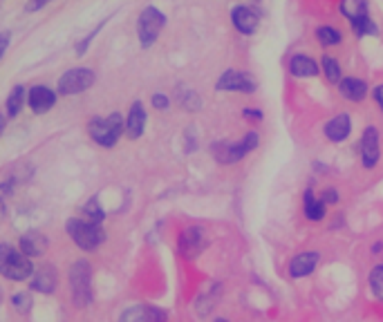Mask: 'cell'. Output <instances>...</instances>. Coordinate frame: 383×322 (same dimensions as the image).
Segmentation results:
<instances>
[{"label": "cell", "mask_w": 383, "mask_h": 322, "mask_svg": "<svg viewBox=\"0 0 383 322\" xmlns=\"http://www.w3.org/2000/svg\"><path fill=\"white\" fill-rule=\"evenodd\" d=\"M352 130H355V126H352V117L347 112H336L334 117H330L323 124V134H325V139L330 144L347 141Z\"/></svg>", "instance_id": "cell-16"}, {"label": "cell", "mask_w": 383, "mask_h": 322, "mask_svg": "<svg viewBox=\"0 0 383 322\" xmlns=\"http://www.w3.org/2000/svg\"><path fill=\"white\" fill-rule=\"evenodd\" d=\"M9 41H11V32H9V29H3V32H0V58H3Z\"/></svg>", "instance_id": "cell-38"}, {"label": "cell", "mask_w": 383, "mask_h": 322, "mask_svg": "<svg viewBox=\"0 0 383 322\" xmlns=\"http://www.w3.org/2000/svg\"><path fill=\"white\" fill-rule=\"evenodd\" d=\"M240 114H242L244 121H247V124H260V121L265 119L263 107H258V105H244Z\"/></svg>", "instance_id": "cell-31"}, {"label": "cell", "mask_w": 383, "mask_h": 322, "mask_svg": "<svg viewBox=\"0 0 383 322\" xmlns=\"http://www.w3.org/2000/svg\"><path fill=\"white\" fill-rule=\"evenodd\" d=\"M359 159L365 171H374L381 161V132L377 126H365L359 136Z\"/></svg>", "instance_id": "cell-10"}, {"label": "cell", "mask_w": 383, "mask_h": 322, "mask_svg": "<svg viewBox=\"0 0 383 322\" xmlns=\"http://www.w3.org/2000/svg\"><path fill=\"white\" fill-rule=\"evenodd\" d=\"M56 103V92L50 87V85H32L27 90V105L32 107V112L34 114H45V112H50L52 107Z\"/></svg>", "instance_id": "cell-18"}, {"label": "cell", "mask_w": 383, "mask_h": 322, "mask_svg": "<svg viewBox=\"0 0 383 322\" xmlns=\"http://www.w3.org/2000/svg\"><path fill=\"white\" fill-rule=\"evenodd\" d=\"M65 231L76 242V247L83 249V251H95L105 242V233H103L101 224L88 222V220H79V218L68 220Z\"/></svg>", "instance_id": "cell-4"}, {"label": "cell", "mask_w": 383, "mask_h": 322, "mask_svg": "<svg viewBox=\"0 0 383 322\" xmlns=\"http://www.w3.org/2000/svg\"><path fill=\"white\" fill-rule=\"evenodd\" d=\"M314 183H316V179L312 177V181L308 183V188L303 190V215H305V220H308V222L318 224V222L327 220L330 208L325 206V202L314 190Z\"/></svg>", "instance_id": "cell-13"}, {"label": "cell", "mask_w": 383, "mask_h": 322, "mask_svg": "<svg viewBox=\"0 0 383 322\" xmlns=\"http://www.w3.org/2000/svg\"><path fill=\"white\" fill-rule=\"evenodd\" d=\"M216 90L218 92H240V95H253L258 90L256 76L247 70H236L229 68L216 79Z\"/></svg>", "instance_id": "cell-8"}, {"label": "cell", "mask_w": 383, "mask_h": 322, "mask_svg": "<svg viewBox=\"0 0 383 322\" xmlns=\"http://www.w3.org/2000/svg\"><path fill=\"white\" fill-rule=\"evenodd\" d=\"M175 99L177 103L184 107V110H189V112H197L202 107V97H200V92L189 87V85H184L179 83L177 90H175Z\"/></svg>", "instance_id": "cell-24"}, {"label": "cell", "mask_w": 383, "mask_h": 322, "mask_svg": "<svg viewBox=\"0 0 383 322\" xmlns=\"http://www.w3.org/2000/svg\"><path fill=\"white\" fill-rule=\"evenodd\" d=\"M197 148H200V139H197L195 128L189 126L187 130H184V152H187V155H191V152H195Z\"/></svg>", "instance_id": "cell-33"}, {"label": "cell", "mask_w": 383, "mask_h": 322, "mask_svg": "<svg viewBox=\"0 0 383 322\" xmlns=\"http://www.w3.org/2000/svg\"><path fill=\"white\" fill-rule=\"evenodd\" d=\"M287 72L294 79H314V76L320 74V63L318 58H314L308 52H294L287 58Z\"/></svg>", "instance_id": "cell-14"}, {"label": "cell", "mask_w": 383, "mask_h": 322, "mask_svg": "<svg viewBox=\"0 0 383 322\" xmlns=\"http://www.w3.org/2000/svg\"><path fill=\"white\" fill-rule=\"evenodd\" d=\"M34 264L21 249L11 247V244H0V275H5L7 280L23 282L32 278Z\"/></svg>", "instance_id": "cell-3"}, {"label": "cell", "mask_w": 383, "mask_h": 322, "mask_svg": "<svg viewBox=\"0 0 383 322\" xmlns=\"http://www.w3.org/2000/svg\"><path fill=\"white\" fill-rule=\"evenodd\" d=\"M370 253L372 255H383V240H374L370 244Z\"/></svg>", "instance_id": "cell-41"}, {"label": "cell", "mask_w": 383, "mask_h": 322, "mask_svg": "<svg viewBox=\"0 0 383 322\" xmlns=\"http://www.w3.org/2000/svg\"><path fill=\"white\" fill-rule=\"evenodd\" d=\"M320 259H323V255H320V251H316V249H308V251L296 253V255L287 262V275H289V280L312 278V275H314V273L318 271V267H320Z\"/></svg>", "instance_id": "cell-12"}, {"label": "cell", "mask_w": 383, "mask_h": 322, "mask_svg": "<svg viewBox=\"0 0 383 322\" xmlns=\"http://www.w3.org/2000/svg\"><path fill=\"white\" fill-rule=\"evenodd\" d=\"M166 21V14L157 5H146L140 11V16H137V36H140L142 48H150L159 38Z\"/></svg>", "instance_id": "cell-5"}, {"label": "cell", "mask_w": 383, "mask_h": 322, "mask_svg": "<svg viewBox=\"0 0 383 322\" xmlns=\"http://www.w3.org/2000/svg\"><path fill=\"white\" fill-rule=\"evenodd\" d=\"M339 11L347 21H355L370 14V0H339Z\"/></svg>", "instance_id": "cell-25"}, {"label": "cell", "mask_w": 383, "mask_h": 322, "mask_svg": "<svg viewBox=\"0 0 383 322\" xmlns=\"http://www.w3.org/2000/svg\"><path fill=\"white\" fill-rule=\"evenodd\" d=\"M70 286L74 304L83 309L92 302V267L85 259H76L70 269Z\"/></svg>", "instance_id": "cell-6"}, {"label": "cell", "mask_w": 383, "mask_h": 322, "mask_svg": "<svg viewBox=\"0 0 383 322\" xmlns=\"http://www.w3.org/2000/svg\"><path fill=\"white\" fill-rule=\"evenodd\" d=\"M336 90H339L341 99L350 101V103H361L367 99V95H370V85H367L365 79H361V76L357 74H345L343 79L339 81V85H336Z\"/></svg>", "instance_id": "cell-17"}, {"label": "cell", "mask_w": 383, "mask_h": 322, "mask_svg": "<svg viewBox=\"0 0 383 322\" xmlns=\"http://www.w3.org/2000/svg\"><path fill=\"white\" fill-rule=\"evenodd\" d=\"M88 132L101 148H112L126 132V119L119 112H110L108 117H92Z\"/></svg>", "instance_id": "cell-2"}, {"label": "cell", "mask_w": 383, "mask_h": 322, "mask_svg": "<svg viewBox=\"0 0 383 322\" xmlns=\"http://www.w3.org/2000/svg\"><path fill=\"white\" fill-rule=\"evenodd\" d=\"M347 23H350V29L359 38H363V36H377L379 34V23L372 18V14H365V16H359V18L347 21Z\"/></svg>", "instance_id": "cell-26"}, {"label": "cell", "mask_w": 383, "mask_h": 322, "mask_svg": "<svg viewBox=\"0 0 383 322\" xmlns=\"http://www.w3.org/2000/svg\"><path fill=\"white\" fill-rule=\"evenodd\" d=\"M320 63V74H323V79L330 83V85H339V81L343 79V68H341V60L336 58L334 54H323L318 58Z\"/></svg>", "instance_id": "cell-22"}, {"label": "cell", "mask_w": 383, "mask_h": 322, "mask_svg": "<svg viewBox=\"0 0 383 322\" xmlns=\"http://www.w3.org/2000/svg\"><path fill=\"white\" fill-rule=\"evenodd\" d=\"M213 322H231V320L224 318V316H216V318H213Z\"/></svg>", "instance_id": "cell-43"}, {"label": "cell", "mask_w": 383, "mask_h": 322, "mask_svg": "<svg viewBox=\"0 0 383 322\" xmlns=\"http://www.w3.org/2000/svg\"><path fill=\"white\" fill-rule=\"evenodd\" d=\"M105 23H108V18H101V23H97L95 27H92V32H88L79 43H76L74 45V50H76V54H79V56H83L85 52H88V48H90V43H92V38H95L99 32H101V29H103V25Z\"/></svg>", "instance_id": "cell-30"}, {"label": "cell", "mask_w": 383, "mask_h": 322, "mask_svg": "<svg viewBox=\"0 0 383 322\" xmlns=\"http://www.w3.org/2000/svg\"><path fill=\"white\" fill-rule=\"evenodd\" d=\"M312 171L316 173V175H325V173H330V166H325L323 161H312Z\"/></svg>", "instance_id": "cell-39"}, {"label": "cell", "mask_w": 383, "mask_h": 322, "mask_svg": "<svg viewBox=\"0 0 383 322\" xmlns=\"http://www.w3.org/2000/svg\"><path fill=\"white\" fill-rule=\"evenodd\" d=\"M11 304H14V309H16V311L27 313L29 309H32V298H29V294H16L11 298Z\"/></svg>", "instance_id": "cell-34"}, {"label": "cell", "mask_w": 383, "mask_h": 322, "mask_svg": "<svg viewBox=\"0 0 383 322\" xmlns=\"http://www.w3.org/2000/svg\"><path fill=\"white\" fill-rule=\"evenodd\" d=\"M146 121H148V112L144 107V101H132L130 110L126 114V136L128 139H140L146 130Z\"/></svg>", "instance_id": "cell-19"}, {"label": "cell", "mask_w": 383, "mask_h": 322, "mask_svg": "<svg viewBox=\"0 0 383 322\" xmlns=\"http://www.w3.org/2000/svg\"><path fill=\"white\" fill-rule=\"evenodd\" d=\"M97 81V74L95 70L90 68H70L68 72L61 74V79L56 83V90L58 95H81V92H85L88 87H92Z\"/></svg>", "instance_id": "cell-9"}, {"label": "cell", "mask_w": 383, "mask_h": 322, "mask_svg": "<svg viewBox=\"0 0 383 322\" xmlns=\"http://www.w3.org/2000/svg\"><path fill=\"white\" fill-rule=\"evenodd\" d=\"M209 247L206 240V228L204 226H187L184 231L177 235V253L179 257H184L187 262H193V259L200 257Z\"/></svg>", "instance_id": "cell-7"}, {"label": "cell", "mask_w": 383, "mask_h": 322, "mask_svg": "<svg viewBox=\"0 0 383 322\" xmlns=\"http://www.w3.org/2000/svg\"><path fill=\"white\" fill-rule=\"evenodd\" d=\"M5 114H0V134H3V130H5Z\"/></svg>", "instance_id": "cell-42"}, {"label": "cell", "mask_w": 383, "mask_h": 322, "mask_svg": "<svg viewBox=\"0 0 383 322\" xmlns=\"http://www.w3.org/2000/svg\"><path fill=\"white\" fill-rule=\"evenodd\" d=\"M345 226H347L345 213H334V215H330V224H327L330 233H339V231H343Z\"/></svg>", "instance_id": "cell-35"}, {"label": "cell", "mask_w": 383, "mask_h": 322, "mask_svg": "<svg viewBox=\"0 0 383 322\" xmlns=\"http://www.w3.org/2000/svg\"><path fill=\"white\" fill-rule=\"evenodd\" d=\"M48 3H50V0H29V3L25 5V9H27V11H36V9L45 7Z\"/></svg>", "instance_id": "cell-40"}, {"label": "cell", "mask_w": 383, "mask_h": 322, "mask_svg": "<svg viewBox=\"0 0 383 322\" xmlns=\"http://www.w3.org/2000/svg\"><path fill=\"white\" fill-rule=\"evenodd\" d=\"M263 11L258 9V3H238L231 7V25L242 36H251L258 32Z\"/></svg>", "instance_id": "cell-11"}, {"label": "cell", "mask_w": 383, "mask_h": 322, "mask_svg": "<svg viewBox=\"0 0 383 322\" xmlns=\"http://www.w3.org/2000/svg\"><path fill=\"white\" fill-rule=\"evenodd\" d=\"M119 322H168V311L157 304H132L119 316Z\"/></svg>", "instance_id": "cell-15"}, {"label": "cell", "mask_w": 383, "mask_h": 322, "mask_svg": "<svg viewBox=\"0 0 383 322\" xmlns=\"http://www.w3.org/2000/svg\"><path fill=\"white\" fill-rule=\"evenodd\" d=\"M258 146H260V132L247 130L240 139L211 141L209 150H211V157L216 159L220 166H234V163H240L244 157H249L253 150H258Z\"/></svg>", "instance_id": "cell-1"}, {"label": "cell", "mask_w": 383, "mask_h": 322, "mask_svg": "<svg viewBox=\"0 0 383 322\" xmlns=\"http://www.w3.org/2000/svg\"><path fill=\"white\" fill-rule=\"evenodd\" d=\"M318 197L323 199L327 208L339 206V202H341V193H339V188H334V186H325L323 190L318 193Z\"/></svg>", "instance_id": "cell-32"}, {"label": "cell", "mask_w": 383, "mask_h": 322, "mask_svg": "<svg viewBox=\"0 0 383 322\" xmlns=\"http://www.w3.org/2000/svg\"><path fill=\"white\" fill-rule=\"evenodd\" d=\"M367 289L377 302L383 304V264H374L367 273Z\"/></svg>", "instance_id": "cell-28"}, {"label": "cell", "mask_w": 383, "mask_h": 322, "mask_svg": "<svg viewBox=\"0 0 383 322\" xmlns=\"http://www.w3.org/2000/svg\"><path fill=\"white\" fill-rule=\"evenodd\" d=\"M314 36L320 45H323V48H334V45L343 43V29L336 27L334 23H320L314 29Z\"/></svg>", "instance_id": "cell-23"}, {"label": "cell", "mask_w": 383, "mask_h": 322, "mask_svg": "<svg viewBox=\"0 0 383 322\" xmlns=\"http://www.w3.org/2000/svg\"><path fill=\"white\" fill-rule=\"evenodd\" d=\"M83 215H85V220L88 222H95V224H101L105 220V213L99 204V199L97 197H92L90 202L83 206Z\"/></svg>", "instance_id": "cell-29"}, {"label": "cell", "mask_w": 383, "mask_h": 322, "mask_svg": "<svg viewBox=\"0 0 383 322\" xmlns=\"http://www.w3.org/2000/svg\"><path fill=\"white\" fill-rule=\"evenodd\" d=\"M48 247H50L48 237H45L43 233H38V231H29V233H25V235L21 237V242H19V249H21L29 259L45 255Z\"/></svg>", "instance_id": "cell-21"}, {"label": "cell", "mask_w": 383, "mask_h": 322, "mask_svg": "<svg viewBox=\"0 0 383 322\" xmlns=\"http://www.w3.org/2000/svg\"><path fill=\"white\" fill-rule=\"evenodd\" d=\"M370 95H372V99H374V103H377V107H379V112L383 114V83H377V85L370 90Z\"/></svg>", "instance_id": "cell-37"}, {"label": "cell", "mask_w": 383, "mask_h": 322, "mask_svg": "<svg viewBox=\"0 0 383 322\" xmlns=\"http://www.w3.org/2000/svg\"><path fill=\"white\" fill-rule=\"evenodd\" d=\"M27 101V87L25 85H14L11 92H9V97H7V117H16L21 110H23V105Z\"/></svg>", "instance_id": "cell-27"}, {"label": "cell", "mask_w": 383, "mask_h": 322, "mask_svg": "<svg viewBox=\"0 0 383 322\" xmlns=\"http://www.w3.org/2000/svg\"><path fill=\"white\" fill-rule=\"evenodd\" d=\"M56 284H58L56 269H54L52 264H45V267L34 269L32 282H29V289L36 291V294H45V296H48V294H54Z\"/></svg>", "instance_id": "cell-20"}, {"label": "cell", "mask_w": 383, "mask_h": 322, "mask_svg": "<svg viewBox=\"0 0 383 322\" xmlns=\"http://www.w3.org/2000/svg\"><path fill=\"white\" fill-rule=\"evenodd\" d=\"M150 103L155 110H168V107H171V97L164 95V92H155V95L150 97Z\"/></svg>", "instance_id": "cell-36"}]
</instances>
